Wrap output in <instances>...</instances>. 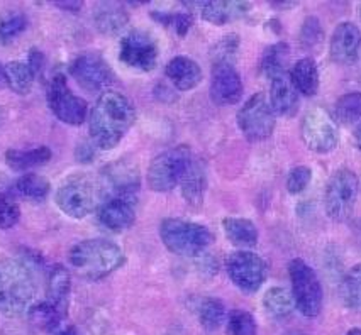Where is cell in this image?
<instances>
[{"label":"cell","mask_w":361,"mask_h":335,"mask_svg":"<svg viewBox=\"0 0 361 335\" xmlns=\"http://www.w3.org/2000/svg\"><path fill=\"white\" fill-rule=\"evenodd\" d=\"M226 271L231 282L239 290L246 293H255L267 279V266L258 254L251 251H234L226 259Z\"/></svg>","instance_id":"7c38bea8"},{"label":"cell","mask_w":361,"mask_h":335,"mask_svg":"<svg viewBox=\"0 0 361 335\" xmlns=\"http://www.w3.org/2000/svg\"><path fill=\"white\" fill-rule=\"evenodd\" d=\"M358 198V177L348 168L338 170L329 178L324 194V207L329 219L344 222L351 215Z\"/></svg>","instance_id":"52a82bcc"},{"label":"cell","mask_w":361,"mask_h":335,"mask_svg":"<svg viewBox=\"0 0 361 335\" xmlns=\"http://www.w3.org/2000/svg\"><path fill=\"white\" fill-rule=\"evenodd\" d=\"M353 144H355L356 149L361 151V124L353 132Z\"/></svg>","instance_id":"f6af8a7d"},{"label":"cell","mask_w":361,"mask_h":335,"mask_svg":"<svg viewBox=\"0 0 361 335\" xmlns=\"http://www.w3.org/2000/svg\"><path fill=\"white\" fill-rule=\"evenodd\" d=\"M165 73L173 87L180 91L195 89L202 82V68L199 63L187 56H176L166 65Z\"/></svg>","instance_id":"ffe728a7"},{"label":"cell","mask_w":361,"mask_h":335,"mask_svg":"<svg viewBox=\"0 0 361 335\" xmlns=\"http://www.w3.org/2000/svg\"><path fill=\"white\" fill-rule=\"evenodd\" d=\"M48 106L61 122L82 125L87 119V102L73 94L66 85L65 75H54L48 87Z\"/></svg>","instance_id":"8fae6325"},{"label":"cell","mask_w":361,"mask_h":335,"mask_svg":"<svg viewBox=\"0 0 361 335\" xmlns=\"http://www.w3.org/2000/svg\"><path fill=\"white\" fill-rule=\"evenodd\" d=\"M199 7L202 18L216 26L241 19L250 11V4L246 2H204Z\"/></svg>","instance_id":"7402d4cb"},{"label":"cell","mask_w":361,"mask_h":335,"mask_svg":"<svg viewBox=\"0 0 361 335\" xmlns=\"http://www.w3.org/2000/svg\"><path fill=\"white\" fill-rule=\"evenodd\" d=\"M56 6H60V7H63V9H66V11H78L80 7H82V2H73V4H63V2H58Z\"/></svg>","instance_id":"bcb514c9"},{"label":"cell","mask_w":361,"mask_h":335,"mask_svg":"<svg viewBox=\"0 0 361 335\" xmlns=\"http://www.w3.org/2000/svg\"><path fill=\"white\" fill-rule=\"evenodd\" d=\"M310 179H312V170L309 166H295L290 170L287 177V190L288 194L299 195L305 188L309 187Z\"/></svg>","instance_id":"f35d334b"},{"label":"cell","mask_w":361,"mask_h":335,"mask_svg":"<svg viewBox=\"0 0 361 335\" xmlns=\"http://www.w3.org/2000/svg\"><path fill=\"white\" fill-rule=\"evenodd\" d=\"M358 11H360V18H361V6H360V9H358Z\"/></svg>","instance_id":"816d5d0a"},{"label":"cell","mask_w":361,"mask_h":335,"mask_svg":"<svg viewBox=\"0 0 361 335\" xmlns=\"http://www.w3.org/2000/svg\"><path fill=\"white\" fill-rule=\"evenodd\" d=\"M70 286L71 282L68 271L63 266L53 267L48 279V295H46V300H48L49 303H53L56 308H60L65 315L66 310H68Z\"/></svg>","instance_id":"484cf974"},{"label":"cell","mask_w":361,"mask_h":335,"mask_svg":"<svg viewBox=\"0 0 361 335\" xmlns=\"http://www.w3.org/2000/svg\"><path fill=\"white\" fill-rule=\"evenodd\" d=\"M336 122L350 125L361 120V91L343 95L334 107Z\"/></svg>","instance_id":"d6a6232c"},{"label":"cell","mask_w":361,"mask_h":335,"mask_svg":"<svg viewBox=\"0 0 361 335\" xmlns=\"http://www.w3.org/2000/svg\"><path fill=\"white\" fill-rule=\"evenodd\" d=\"M192 153L188 146H176L158 154L151 161L148 170L149 188L158 194L171 191L176 185H180L188 165L192 163Z\"/></svg>","instance_id":"5b68a950"},{"label":"cell","mask_w":361,"mask_h":335,"mask_svg":"<svg viewBox=\"0 0 361 335\" xmlns=\"http://www.w3.org/2000/svg\"><path fill=\"white\" fill-rule=\"evenodd\" d=\"M36 75L29 68L27 63L11 61L4 66V80L7 82L9 89L19 95H27L32 89Z\"/></svg>","instance_id":"4316f807"},{"label":"cell","mask_w":361,"mask_h":335,"mask_svg":"<svg viewBox=\"0 0 361 335\" xmlns=\"http://www.w3.org/2000/svg\"><path fill=\"white\" fill-rule=\"evenodd\" d=\"M346 335H361V330H360V329H353V330H350V332H348Z\"/></svg>","instance_id":"c3c4849f"},{"label":"cell","mask_w":361,"mask_h":335,"mask_svg":"<svg viewBox=\"0 0 361 335\" xmlns=\"http://www.w3.org/2000/svg\"><path fill=\"white\" fill-rule=\"evenodd\" d=\"M324 37V31H322L321 23L316 18H307L302 24L300 31V41L304 46H316Z\"/></svg>","instance_id":"b9f144b4"},{"label":"cell","mask_w":361,"mask_h":335,"mask_svg":"<svg viewBox=\"0 0 361 335\" xmlns=\"http://www.w3.org/2000/svg\"><path fill=\"white\" fill-rule=\"evenodd\" d=\"M270 106L275 114L283 117H292L297 114L300 106L299 91L293 87L290 75L283 73L271 78L270 87Z\"/></svg>","instance_id":"d6986e66"},{"label":"cell","mask_w":361,"mask_h":335,"mask_svg":"<svg viewBox=\"0 0 361 335\" xmlns=\"http://www.w3.org/2000/svg\"><path fill=\"white\" fill-rule=\"evenodd\" d=\"M200 324L205 330H217L226 320V308L221 300L205 298L199 308Z\"/></svg>","instance_id":"e575fe53"},{"label":"cell","mask_w":361,"mask_h":335,"mask_svg":"<svg viewBox=\"0 0 361 335\" xmlns=\"http://www.w3.org/2000/svg\"><path fill=\"white\" fill-rule=\"evenodd\" d=\"M159 236L168 251L176 256H199L212 244L211 230L195 222L165 219L159 225Z\"/></svg>","instance_id":"277c9868"},{"label":"cell","mask_w":361,"mask_h":335,"mask_svg":"<svg viewBox=\"0 0 361 335\" xmlns=\"http://www.w3.org/2000/svg\"><path fill=\"white\" fill-rule=\"evenodd\" d=\"M70 73L88 91H100L114 80L111 66L97 53H83L75 58Z\"/></svg>","instance_id":"5bb4252c"},{"label":"cell","mask_w":361,"mask_h":335,"mask_svg":"<svg viewBox=\"0 0 361 335\" xmlns=\"http://www.w3.org/2000/svg\"><path fill=\"white\" fill-rule=\"evenodd\" d=\"M339 296H341L344 307L361 312V263L353 266L344 274L343 282L339 284Z\"/></svg>","instance_id":"f546056e"},{"label":"cell","mask_w":361,"mask_h":335,"mask_svg":"<svg viewBox=\"0 0 361 335\" xmlns=\"http://www.w3.org/2000/svg\"><path fill=\"white\" fill-rule=\"evenodd\" d=\"M275 112L263 94H255L238 112V125L247 141H264L275 131Z\"/></svg>","instance_id":"9c48e42d"},{"label":"cell","mask_w":361,"mask_h":335,"mask_svg":"<svg viewBox=\"0 0 361 335\" xmlns=\"http://www.w3.org/2000/svg\"><path fill=\"white\" fill-rule=\"evenodd\" d=\"M263 305L274 318H287L293 310V296L285 288H270L263 296Z\"/></svg>","instance_id":"1f68e13d"},{"label":"cell","mask_w":361,"mask_h":335,"mask_svg":"<svg viewBox=\"0 0 361 335\" xmlns=\"http://www.w3.org/2000/svg\"><path fill=\"white\" fill-rule=\"evenodd\" d=\"M243 97V82L233 63H214L211 99L217 106H234Z\"/></svg>","instance_id":"9a60e30c"},{"label":"cell","mask_w":361,"mask_h":335,"mask_svg":"<svg viewBox=\"0 0 361 335\" xmlns=\"http://www.w3.org/2000/svg\"><path fill=\"white\" fill-rule=\"evenodd\" d=\"M54 335H82L78 332V329L77 327H73V325H66V327H58L56 330H54L53 332Z\"/></svg>","instance_id":"ee69618b"},{"label":"cell","mask_w":361,"mask_h":335,"mask_svg":"<svg viewBox=\"0 0 361 335\" xmlns=\"http://www.w3.org/2000/svg\"><path fill=\"white\" fill-rule=\"evenodd\" d=\"M121 61L140 71H151L158 63V46L151 34L133 31L121 41Z\"/></svg>","instance_id":"4fadbf2b"},{"label":"cell","mask_w":361,"mask_h":335,"mask_svg":"<svg viewBox=\"0 0 361 335\" xmlns=\"http://www.w3.org/2000/svg\"><path fill=\"white\" fill-rule=\"evenodd\" d=\"M226 237L238 247H255L258 244V229L251 220L243 217H226L222 220Z\"/></svg>","instance_id":"d4e9b609"},{"label":"cell","mask_w":361,"mask_h":335,"mask_svg":"<svg viewBox=\"0 0 361 335\" xmlns=\"http://www.w3.org/2000/svg\"><path fill=\"white\" fill-rule=\"evenodd\" d=\"M36 295L31 271L14 259L0 261V313L16 318L27 313Z\"/></svg>","instance_id":"7a4b0ae2"},{"label":"cell","mask_w":361,"mask_h":335,"mask_svg":"<svg viewBox=\"0 0 361 335\" xmlns=\"http://www.w3.org/2000/svg\"><path fill=\"white\" fill-rule=\"evenodd\" d=\"M4 78V68H2V65H0V80Z\"/></svg>","instance_id":"f907efd6"},{"label":"cell","mask_w":361,"mask_h":335,"mask_svg":"<svg viewBox=\"0 0 361 335\" xmlns=\"http://www.w3.org/2000/svg\"><path fill=\"white\" fill-rule=\"evenodd\" d=\"M70 263L88 279L106 278L126 263L121 247L107 239H87L71 247Z\"/></svg>","instance_id":"3957f363"},{"label":"cell","mask_w":361,"mask_h":335,"mask_svg":"<svg viewBox=\"0 0 361 335\" xmlns=\"http://www.w3.org/2000/svg\"><path fill=\"white\" fill-rule=\"evenodd\" d=\"M182 195L192 207H200L204 202L205 188H207V177H205V168L200 161L192 159L188 165L185 175H183L182 182Z\"/></svg>","instance_id":"44dd1931"},{"label":"cell","mask_w":361,"mask_h":335,"mask_svg":"<svg viewBox=\"0 0 361 335\" xmlns=\"http://www.w3.org/2000/svg\"><path fill=\"white\" fill-rule=\"evenodd\" d=\"M290 80L297 91L305 97H314L319 90V70L316 61L302 58L290 70Z\"/></svg>","instance_id":"cb8c5ba5"},{"label":"cell","mask_w":361,"mask_h":335,"mask_svg":"<svg viewBox=\"0 0 361 335\" xmlns=\"http://www.w3.org/2000/svg\"><path fill=\"white\" fill-rule=\"evenodd\" d=\"M300 136L310 151L317 154H327L334 151L339 142L338 122L324 108H310L302 119Z\"/></svg>","instance_id":"ba28073f"},{"label":"cell","mask_w":361,"mask_h":335,"mask_svg":"<svg viewBox=\"0 0 361 335\" xmlns=\"http://www.w3.org/2000/svg\"><path fill=\"white\" fill-rule=\"evenodd\" d=\"M285 335H307V334L300 332V330H292V332H287Z\"/></svg>","instance_id":"681fc988"},{"label":"cell","mask_w":361,"mask_h":335,"mask_svg":"<svg viewBox=\"0 0 361 335\" xmlns=\"http://www.w3.org/2000/svg\"><path fill=\"white\" fill-rule=\"evenodd\" d=\"M293 303L302 315L317 317L322 308V286L316 271L302 259H292L288 265Z\"/></svg>","instance_id":"8992f818"},{"label":"cell","mask_w":361,"mask_h":335,"mask_svg":"<svg viewBox=\"0 0 361 335\" xmlns=\"http://www.w3.org/2000/svg\"><path fill=\"white\" fill-rule=\"evenodd\" d=\"M14 188L16 191H18V195L24 196V198L43 200L46 198V195L49 194V190H51V185H49L48 179L39 177V175L29 173L20 177L18 182H16Z\"/></svg>","instance_id":"836d02e7"},{"label":"cell","mask_w":361,"mask_h":335,"mask_svg":"<svg viewBox=\"0 0 361 335\" xmlns=\"http://www.w3.org/2000/svg\"><path fill=\"white\" fill-rule=\"evenodd\" d=\"M151 18L165 27H171L178 36H185L194 24V18L187 12H153Z\"/></svg>","instance_id":"8d00e7d4"},{"label":"cell","mask_w":361,"mask_h":335,"mask_svg":"<svg viewBox=\"0 0 361 335\" xmlns=\"http://www.w3.org/2000/svg\"><path fill=\"white\" fill-rule=\"evenodd\" d=\"M85 154H88V156H90V158H94V151H92L90 148H87V146H85ZM77 156H78L80 161H83V163L88 161V158H83L82 153H77Z\"/></svg>","instance_id":"7dc6e473"},{"label":"cell","mask_w":361,"mask_h":335,"mask_svg":"<svg viewBox=\"0 0 361 335\" xmlns=\"http://www.w3.org/2000/svg\"><path fill=\"white\" fill-rule=\"evenodd\" d=\"M99 183L87 178H75L65 183L56 194V205L63 213L73 219H83L97 208L100 198Z\"/></svg>","instance_id":"30bf717a"},{"label":"cell","mask_w":361,"mask_h":335,"mask_svg":"<svg viewBox=\"0 0 361 335\" xmlns=\"http://www.w3.org/2000/svg\"><path fill=\"white\" fill-rule=\"evenodd\" d=\"M27 65H29V68L32 70V73L37 75L44 66V54L41 51H37V49H31V51H29Z\"/></svg>","instance_id":"7bdbcfd3"},{"label":"cell","mask_w":361,"mask_h":335,"mask_svg":"<svg viewBox=\"0 0 361 335\" xmlns=\"http://www.w3.org/2000/svg\"><path fill=\"white\" fill-rule=\"evenodd\" d=\"M361 48V31L353 23H341L331 37V60L338 65H351L356 61Z\"/></svg>","instance_id":"e0dca14e"},{"label":"cell","mask_w":361,"mask_h":335,"mask_svg":"<svg viewBox=\"0 0 361 335\" xmlns=\"http://www.w3.org/2000/svg\"><path fill=\"white\" fill-rule=\"evenodd\" d=\"M99 220L112 232H124L136 220V210L131 198H109L99 207Z\"/></svg>","instance_id":"ac0fdd59"},{"label":"cell","mask_w":361,"mask_h":335,"mask_svg":"<svg viewBox=\"0 0 361 335\" xmlns=\"http://www.w3.org/2000/svg\"><path fill=\"white\" fill-rule=\"evenodd\" d=\"M128 12L119 4H100L94 11L95 27L104 34H117L128 24Z\"/></svg>","instance_id":"603a6c76"},{"label":"cell","mask_w":361,"mask_h":335,"mask_svg":"<svg viewBox=\"0 0 361 335\" xmlns=\"http://www.w3.org/2000/svg\"><path fill=\"white\" fill-rule=\"evenodd\" d=\"M27 313L32 324H35L37 329L44 330V332H54L58 327H61L63 318H65V313H63L60 308L54 307L53 303H49L48 300L32 305Z\"/></svg>","instance_id":"f1b7e54d"},{"label":"cell","mask_w":361,"mask_h":335,"mask_svg":"<svg viewBox=\"0 0 361 335\" xmlns=\"http://www.w3.org/2000/svg\"><path fill=\"white\" fill-rule=\"evenodd\" d=\"M239 37L236 34H229L222 37L214 48V63H231V56L238 51Z\"/></svg>","instance_id":"60d3db41"},{"label":"cell","mask_w":361,"mask_h":335,"mask_svg":"<svg viewBox=\"0 0 361 335\" xmlns=\"http://www.w3.org/2000/svg\"><path fill=\"white\" fill-rule=\"evenodd\" d=\"M102 191L111 198H131L140 188V171L124 161H116L102 170Z\"/></svg>","instance_id":"2e32d148"},{"label":"cell","mask_w":361,"mask_h":335,"mask_svg":"<svg viewBox=\"0 0 361 335\" xmlns=\"http://www.w3.org/2000/svg\"><path fill=\"white\" fill-rule=\"evenodd\" d=\"M20 210L18 203L6 194H0V229H11L19 222Z\"/></svg>","instance_id":"ab89813d"},{"label":"cell","mask_w":361,"mask_h":335,"mask_svg":"<svg viewBox=\"0 0 361 335\" xmlns=\"http://www.w3.org/2000/svg\"><path fill=\"white\" fill-rule=\"evenodd\" d=\"M290 49L285 43H276L267 49L262 58V65L259 68L268 78H275L279 75L287 73V63Z\"/></svg>","instance_id":"4dcf8cb0"},{"label":"cell","mask_w":361,"mask_h":335,"mask_svg":"<svg viewBox=\"0 0 361 335\" xmlns=\"http://www.w3.org/2000/svg\"><path fill=\"white\" fill-rule=\"evenodd\" d=\"M136 120L133 103L116 90H107L97 99L88 119V131L100 149H112L123 141Z\"/></svg>","instance_id":"6da1fadb"},{"label":"cell","mask_w":361,"mask_h":335,"mask_svg":"<svg viewBox=\"0 0 361 335\" xmlns=\"http://www.w3.org/2000/svg\"><path fill=\"white\" fill-rule=\"evenodd\" d=\"M49 159H51V149L46 148V146H41V148L31 151L9 149L6 154L7 165L16 171H24L29 170V168L46 165Z\"/></svg>","instance_id":"83f0119b"},{"label":"cell","mask_w":361,"mask_h":335,"mask_svg":"<svg viewBox=\"0 0 361 335\" xmlns=\"http://www.w3.org/2000/svg\"><path fill=\"white\" fill-rule=\"evenodd\" d=\"M229 335H256V322L246 310H233L228 317Z\"/></svg>","instance_id":"74e56055"},{"label":"cell","mask_w":361,"mask_h":335,"mask_svg":"<svg viewBox=\"0 0 361 335\" xmlns=\"http://www.w3.org/2000/svg\"><path fill=\"white\" fill-rule=\"evenodd\" d=\"M27 27V19L23 12H7L0 18V44H9Z\"/></svg>","instance_id":"d590c367"}]
</instances>
